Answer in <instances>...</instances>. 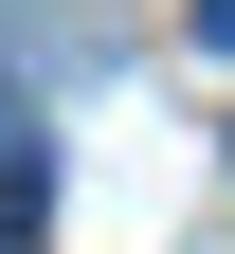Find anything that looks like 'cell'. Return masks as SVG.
<instances>
[]
</instances>
